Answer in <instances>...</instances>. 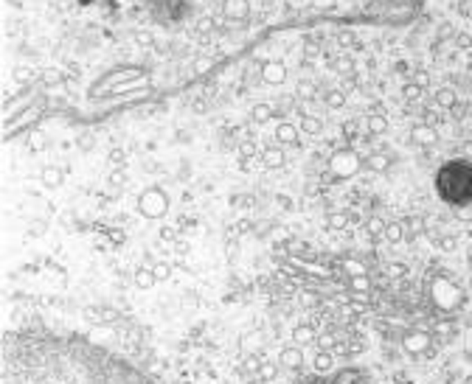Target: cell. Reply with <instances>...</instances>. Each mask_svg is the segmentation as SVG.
<instances>
[{"instance_id": "cell-23", "label": "cell", "mask_w": 472, "mask_h": 384, "mask_svg": "<svg viewBox=\"0 0 472 384\" xmlns=\"http://www.w3.org/2000/svg\"><path fill=\"white\" fill-rule=\"evenodd\" d=\"M332 67H334V73H341V76H352L355 73V59L352 56H337L332 62Z\"/></svg>"}, {"instance_id": "cell-57", "label": "cell", "mask_w": 472, "mask_h": 384, "mask_svg": "<svg viewBox=\"0 0 472 384\" xmlns=\"http://www.w3.org/2000/svg\"><path fill=\"white\" fill-rule=\"evenodd\" d=\"M416 85H422V87L428 85V73H416Z\"/></svg>"}, {"instance_id": "cell-5", "label": "cell", "mask_w": 472, "mask_h": 384, "mask_svg": "<svg viewBox=\"0 0 472 384\" xmlns=\"http://www.w3.org/2000/svg\"><path fill=\"white\" fill-rule=\"evenodd\" d=\"M149 12L158 23L169 26V23H180L191 15V3L188 0H149Z\"/></svg>"}, {"instance_id": "cell-44", "label": "cell", "mask_w": 472, "mask_h": 384, "mask_svg": "<svg viewBox=\"0 0 472 384\" xmlns=\"http://www.w3.org/2000/svg\"><path fill=\"white\" fill-rule=\"evenodd\" d=\"M343 269H346L349 275H366V267L357 264V261H343Z\"/></svg>"}, {"instance_id": "cell-31", "label": "cell", "mask_w": 472, "mask_h": 384, "mask_svg": "<svg viewBox=\"0 0 472 384\" xmlns=\"http://www.w3.org/2000/svg\"><path fill=\"white\" fill-rule=\"evenodd\" d=\"M323 99H326V104H329L332 110H341V107L346 104V96H343V90H329Z\"/></svg>"}, {"instance_id": "cell-12", "label": "cell", "mask_w": 472, "mask_h": 384, "mask_svg": "<svg viewBox=\"0 0 472 384\" xmlns=\"http://www.w3.org/2000/svg\"><path fill=\"white\" fill-rule=\"evenodd\" d=\"M355 222H357V213H355V210H334V213H329V219H326L329 230H346V227L355 224Z\"/></svg>"}, {"instance_id": "cell-21", "label": "cell", "mask_w": 472, "mask_h": 384, "mask_svg": "<svg viewBox=\"0 0 472 384\" xmlns=\"http://www.w3.org/2000/svg\"><path fill=\"white\" fill-rule=\"evenodd\" d=\"M391 163H393V160H391L388 155H380V151L366 160V166H368L371 172H388V169H391Z\"/></svg>"}, {"instance_id": "cell-10", "label": "cell", "mask_w": 472, "mask_h": 384, "mask_svg": "<svg viewBox=\"0 0 472 384\" xmlns=\"http://www.w3.org/2000/svg\"><path fill=\"white\" fill-rule=\"evenodd\" d=\"M329 384H371V381H368V376H366L363 370H357V367H343V370H337V373L329 378Z\"/></svg>"}, {"instance_id": "cell-2", "label": "cell", "mask_w": 472, "mask_h": 384, "mask_svg": "<svg viewBox=\"0 0 472 384\" xmlns=\"http://www.w3.org/2000/svg\"><path fill=\"white\" fill-rule=\"evenodd\" d=\"M436 194L453 208L472 205V160L455 158L441 163V169L436 172Z\"/></svg>"}, {"instance_id": "cell-25", "label": "cell", "mask_w": 472, "mask_h": 384, "mask_svg": "<svg viewBox=\"0 0 472 384\" xmlns=\"http://www.w3.org/2000/svg\"><path fill=\"white\" fill-rule=\"evenodd\" d=\"M273 115H276V110L270 107V104H256V107H253V112H250V118H253L256 124H264V121H270Z\"/></svg>"}, {"instance_id": "cell-48", "label": "cell", "mask_w": 472, "mask_h": 384, "mask_svg": "<svg viewBox=\"0 0 472 384\" xmlns=\"http://www.w3.org/2000/svg\"><path fill=\"white\" fill-rule=\"evenodd\" d=\"M318 345H320V351H329V348L334 345V340H332L329 334H323V337H318Z\"/></svg>"}, {"instance_id": "cell-29", "label": "cell", "mask_w": 472, "mask_h": 384, "mask_svg": "<svg viewBox=\"0 0 472 384\" xmlns=\"http://www.w3.org/2000/svg\"><path fill=\"white\" fill-rule=\"evenodd\" d=\"M107 183H110L113 188H121V185H127V169H124V166H115V169L107 174Z\"/></svg>"}, {"instance_id": "cell-49", "label": "cell", "mask_w": 472, "mask_h": 384, "mask_svg": "<svg viewBox=\"0 0 472 384\" xmlns=\"http://www.w3.org/2000/svg\"><path fill=\"white\" fill-rule=\"evenodd\" d=\"M45 233V222H40V224H31L29 227V236H42Z\"/></svg>"}, {"instance_id": "cell-7", "label": "cell", "mask_w": 472, "mask_h": 384, "mask_svg": "<svg viewBox=\"0 0 472 384\" xmlns=\"http://www.w3.org/2000/svg\"><path fill=\"white\" fill-rule=\"evenodd\" d=\"M433 297H436V303H439V306H444V309H453V306H458V303H461V292H458V286H455V283H450V281H444V278H439V281L433 283Z\"/></svg>"}, {"instance_id": "cell-1", "label": "cell", "mask_w": 472, "mask_h": 384, "mask_svg": "<svg viewBox=\"0 0 472 384\" xmlns=\"http://www.w3.org/2000/svg\"><path fill=\"white\" fill-rule=\"evenodd\" d=\"M0 384H158L82 334L26 326L3 331Z\"/></svg>"}, {"instance_id": "cell-32", "label": "cell", "mask_w": 472, "mask_h": 384, "mask_svg": "<svg viewBox=\"0 0 472 384\" xmlns=\"http://www.w3.org/2000/svg\"><path fill=\"white\" fill-rule=\"evenodd\" d=\"M152 272H155L158 281H166V278H172V264H169V261H155V264H152Z\"/></svg>"}, {"instance_id": "cell-39", "label": "cell", "mask_w": 472, "mask_h": 384, "mask_svg": "<svg viewBox=\"0 0 472 384\" xmlns=\"http://www.w3.org/2000/svg\"><path fill=\"white\" fill-rule=\"evenodd\" d=\"M436 101H439L441 107H453V104H455V93H453V90H439V93H436Z\"/></svg>"}, {"instance_id": "cell-46", "label": "cell", "mask_w": 472, "mask_h": 384, "mask_svg": "<svg viewBox=\"0 0 472 384\" xmlns=\"http://www.w3.org/2000/svg\"><path fill=\"white\" fill-rule=\"evenodd\" d=\"M298 96H307V99H312V96H315V87H312L309 82H304V85L298 87Z\"/></svg>"}, {"instance_id": "cell-59", "label": "cell", "mask_w": 472, "mask_h": 384, "mask_svg": "<svg viewBox=\"0 0 472 384\" xmlns=\"http://www.w3.org/2000/svg\"><path fill=\"white\" fill-rule=\"evenodd\" d=\"M464 155H466V160H472V140L464 143Z\"/></svg>"}, {"instance_id": "cell-45", "label": "cell", "mask_w": 472, "mask_h": 384, "mask_svg": "<svg viewBox=\"0 0 472 384\" xmlns=\"http://www.w3.org/2000/svg\"><path fill=\"white\" fill-rule=\"evenodd\" d=\"M236 256H239V239H231V242H228V258L234 261Z\"/></svg>"}, {"instance_id": "cell-35", "label": "cell", "mask_w": 472, "mask_h": 384, "mask_svg": "<svg viewBox=\"0 0 472 384\" xmlns=\"http://www.w3.org/2000/svg\"><path fill=\"white\" fill-rule=\"evenodd\" d=\"M259 166H261V158H239V169L245 174H253Z\"/></svg>"}, {"instance_id": "cell-52", "label": "cell", "mask_w": 472, "mask_h": 384, "mask_svg": "<svg viewBox=\"0 0 472 384\" xmlns=\"http://www.w3.org/2000/svg\"><path fill=\"white\" fill-rule=\"evenodd\" d=\"M107 233L113 236V242H115V244H121V242H124V230H107Z\"/></svg>"}, {"instance_id": "cell-3", "label": "cell", "mask_w": 472, "mask_h": 384, "mask_svg": "<svg viewBox=\"0 0 472 384\" xmlns=\"http://www.w3.org/2000/svg\"><path fill=\"white\" fill-rule=\"evenodd\" d=\"M138 213L144 219H163L169 213V194L161 185H149L138 197Z\"/></svg>"}, {"instance_id": "cell-22", "label": "cell", "mask_w": 472, "mask_h": 384, "mask_svg": "<svg viewBox=\"0 0 472 384\" xmlns=\"http://www.w3.org/2000/svg\"><path fill=\"white\" fill-rule=\"evenodd\" d=\"M293 340H295L298 345H309V342H315L318 337H315V328H312V326H298V328L293 331Z\"/></svg>"}, {"instance_id": "cell-13", "label": "cell", "mask_w": 472, "mask_h": 384, "mask_svg": "<svg viewBox=\"0 0 472 384\" xmlns=\"http://www.w3.org/2000/svg\"><path fill=\"white\" fill-rule=\"evenodd\" d=\"M402 342H405V351H411V353H422V351H428V345H430L428 334H422V331H408Z\"/></svg>"}, {"instance_id": "cell-18", "label": "cell", "mask_w": 472, "mask_h": 384, "mask_svg": "<svg viewBox=\"0 0 472 384\" xmlns=\"http://www.w3.org/2000/svg\"><path fill=\"white\" fill-rule=\"evenodd\" d=\"M155 283H158V278H155L152 267H141V269H135V286H138V289H152Z\"/></svg>"}, {"instance_id": "cell-58", "label": "cell", "mask_w": 472, "mask_h": 384, "mask_svg": "<svg viewBox=\"0 0 472 384\" xmlns=\"http://www.w3.org/2000/svg\"><path fill=\"white\" fill-rule=\"evenodd\" d=\"M290 250H293V253H301V250H307V247H304L301 242H290Z\"/></svg>"}, {"instance_id": "cell-27", "label": "cell", "mask_w": 472, "mask_h": 384, "mask_svg": "<svg viewBox=\"0 0 472 384\" xmlns=\"http://www.w3.org/2000/svg\"><path fill=\"white\" fill-rule=\"evenodd\" d=\"M261 381H273L276 376H279V367L273 365V362H267V359H261V367H259V373H256Z\"/></svg>"}, {"instance_id": "cell-15", "label": "cell", "mask_w": 472, "mask_h": 384, "mask_svg": "<svg viewBox=\"0 0 472 384\" xmlns=\"http://www.w3.org/2000/svg\"><path fill=\"white\" fill-rule=\"evenodd\" d=\"M276 137H279V143H284V146H298V126H293L290 121H282V124L276 126Z\"/></svg>"}, {"instance_id": "cell-24", "label": "cell", "mask_w": 472, "mask_h": 384, "mask_svg": "<svg viewBox=\"0 0 472 384\" xmlns=\"http://www.w3.org/2000/svg\"><path fill=\"white\" fill-rule=\"evenodd\" d=\"M12 76H15V82H20V85H31V82L37 79V73H34L29 65H17Z\"/></svg>"}, {"instance_id": "cell-11", "label": "cell", "mask_w": 472, "mask_h": 384, "mask_svg": "<svg viewBox=\"0 0 472 384\" xmlns=\"http://www.w3.org/2000/svg\"><path fill=\"white\" fill-rule=\"evenodd\" d=\"M259 158H261V166H264V169H282V166H284V149H279V146H264Z\"/></svg>"}, {"instance_id": "cell-60", "label": "cell", "mask_w": 472, "mask_h": 384, "mask_svg": "<svg viewBox=\"0 0 472 384\" xmlns=\"http://www.w3.org/2000/svg\"><path fill=\"white\" fill-rule=\"evenodd\" d=\"M444 250H455V239H444Z\"/></svg>"}, {"instance_id": "cell-9", "label": "cell", "mask_w": 472, "mask_h": 384, "mask_svg": "<svg viewBox=\"0 0 472 384\" xmlns=\"http://www.w3.org/2000/svg\"><path fill=\"white\" fill-rule=\"evenodd\" d=\"M250 15V3L247 0H222V17L231 23H242Z\"/></svg>"}, {"instance_id": "cell-20", "label": "cell", "mask_w": 472, "mask_h": 384, "mask_svg": "<svg viewBox=\"0 0 472 384\" xmlns=\"http://www.w3.org/2000/svg\"><path fill=\"white\" fill-rule=\"evenodd\" d=\"M385 227H388V224H385L380 216H374V219H368V222H366V230H368V236H371L374 242L385 239Z\"/></svg>"}, {"instance_id": "cell-56", "label": "cell", "mask_w": 472, "mask_h": 384, "mask_svg": "<svg viewBox=\"0 0 472 384\" xmlns=\"http://www.w3.org/2000/svg\"><path fill=\"white\" fill-rule=\"evenodd\" d=\"M408 230H414V233H419V230H422V222L411 219V222H408Z\"/></svg>"}, {"instance_id": "cell-30", "label": "cell", "mask_w": 472, "mask_h": 384, "mask_svg": "<svg viewBox=\"0 0 472 384\" xmlns=\"http://www.w3.org/2000/svg\"><path fill=\"white\" fill-rule=\"evenodd\" d=\"M349 289H352V292H368V289H371L368 275H352V278H349Z\"/></svg>"}, {"instance_id": "cell-50", "label": "cell", "mask_w": 472, "mask_h": 384, "mask_svg": "<svg viewBox=\"0 0 472 384\" xmlns=\"http://www.w3.org/2000/svg\"><path fill=\"white\" fill-rule=\"evenodd\" d=\"M334 3H337V0H312V6H315V9H332Z\"/></svg>"}, {"instance_id": "cell-38", "label": "cell", "mask_w": 472, "mask_h": 384, "mask_svg": "<svg viewBox=\"0 0 472 384\" xmlns=\"http://www.w3.org/2000/svg\"><path fill=\"white\" fill-rule=\"evenodd\" d=\"M29 146H31L34 151H42V149L48 146V137H45L42 132H31V137H29Z\"/></svg>"}, {"instance_id": "cell-8", "label": "cell", "mask_w": 472, "mask_h": 384, "mask_svg": "<svg viewBox=\"0 0 472 384\" xmlns=\"http://www.w3.org/2000/svg\"><path fill=\"white\" fill-rule=\"evenodd\" d=\"M284 79H287V65H284V62L267 59V62L261 65V82H267V85H282Z\"/></svg>"}, {"instance_id": "cell-37", "label": "cell", "mask_w": 472, "mask_h": 384, "mask_svg": "<svg viewBox=\"0 0 472 384\" xmlns=\"http://www.w3.org/2000/svg\"><path fill=\"white\" fill-rule=\"evenodd\" d=\"M107 160L113 163V166H124L127 163V149H110V155H107Z\"/></svg>"}, {"instance_id": "cell-51", "label": "cell", "mask_w": 472, "mask_h": 384, "mask_svg": "<svg viewBox=\"0 0 472 384\" xmlns=\"http://www.w3.org/2000/svg\"><path fill=\"white\" fill-rule=\"evenodd\" d=\"M337 42H341V45H343V48H349V45H352V42H355V37H352V34H349V31H343V34H341V37H337Z\"/></svg>"}, {"instance_id": "cell-34", "label": "cell", "mask_w": 472, "mask_h": 384, "mask_svg": "<svg viewBox=\"0 0 472 384\" xmlns=\"http://www.w3.org/2000/svg\"><path fill=\"white\" fill-rule=\"evenodd\" d=\"M194 31H197L200 37H206V34H211V31H214V20H211V17H200V20L194 23Z\"/></svg>"}, {"instance_id": "cell-54", "label": "cell", "mask_w": 472, "mask_h": 384, "mask_svg": "<svg viewBox=\"0 0 472 384\" xmlns=\"http://www.w3.org/2000/svg\"><path fill=\"white\" fill-rule=\"evenodd\" d=\"M343 135H346V137H352V135H355V124H352V121H346V124H343Z\"/></svg>"}, {"instance_id": "cell-28", "label": "cell", "mask_w": 472, "mask_h": 384, "mask_svg": "<svg viewBox=\"0 0 472 384\" xmlns=\"http://www.w3.org/2000/svg\"><path fill=\"white\" fill-rule=\"evenodd\" d=\"M298 126H301L307 135H320V129H323V124H320L318 118H312V115H304Z\"/></svg>"}, {"instance_id": "cell-43", "label": "cell", "mask_w": 472, "mask_h": 384, "mask_svg": "<svg viewBox=\"0 0 472 384\" xmlns=\"http://www.w3.org/2000/svg\"><path fill=\"white\" fill-rule=\"evenodd\" d=\"M318 56H320V48H318L315 42H307V45H304V59H307V62H315Z\"/></svg>"}, {"instance_id": "cell-42", "label": "cell", "mask_w": 472, "mask_h": 384, "mask_svg": "<svg viewBox=\"0 0 472 384\" xmlns=\"http://www.w3.org/2000/svg\"><path fill=\"white\" fill-rule=\"evenodd\" d=\"M419 93H422V85H416V82H408V85H405V90H402L405 99H419Z\"/></svg>"}, {"instance_id": "cell-41", "label": "cell", "mask_w": 472, "mask_h": 384, "mask_svg": "<svg viewBox=\"0 0 472 384\" xmlns=\"http://www.w3.org/2000/svg\"><path fill=\"white\" fill-rule=\"evenodd\" d=\"M161 242H166V244H174L177 242V230L174 227H161Z\"/></svg>"}, {"instance_id": "cell-53", "label": "cell", "mask_w": 472, "mask_h": 384, "mask_svg": "<svg viewBox=\"0 0 472 384\" xmlns=\"http://www.w3.org/2000/svg\"><path fill=\"white\" fill-rule=\"evenodd\" d=\"M79 146H82V149L88 151V149L93 146V137H90V135H85V137H79Z\"/></svg>"}, {"instance_id": "cell-6", "label": "cell", "mask_w": 472, "mask_h": 384, "mask_svg": "<svg viewBox=\"0 0 472 384\" xmlns=\"http://www.w3.org/2000/svg\"><path fill=\"white\" fill-rule=\"evenodd\" d=\"M42 112H45V99L40 96V99H37L31 107H26L20 115H15V121H9V124H6V135H12V132H20V129H26L29 124H37Z\"/></svg>"}, {"instance_id": "cell-36", "label": "cell", "mask_w": 472, "mask_h": 384, "mask_svg": "<svg viewBox=\"0 0 472 384\" xmlns=\"http://www.w3.org/2000/svg\"><path fill=\"white\" fill-rule=\"evenodd\" d=\"M239 158H259V146H256L253 140L239 143Z\"/></svg>"}, {"instance_id": "cell-47", "label": "cell", "mask_w": 472, "mask_h": 384, "mask_svg": "<svg viewBox=\"0 0 472 384\" xmlns=\"http://www.w3.org/2000/svg\"><path fill=\"white\" fill-rule=\"evenodd\" d=\"M318 303H320V297L315 292H304V306H318Z\"/></svg>"}, {"instance_id": "cell-26", "label": "cell", "mask_w": 472, "mask_h": 384, "mask_svg": "<svg viewBox=\"0 0 472 384\" xmlns=\"http://www.w3.org/2000/svg\"><path fill=\"white\" fill-rule=\"evenodd\" d=\"M385 239H388L391 244H399V242L405 239V224H399V222L388 224V227H385Z\"/></svg>"}, {"instance_id": "cell-17", "label": "cell", "mask_w": 472, "mask_h": 384, "mask_svg": "<svg viewBox=\"0 0 472 384\" xmlns=\"http://www.w3.org/2000/svg\"><path fill=\"white\" fill-rule=\"evenodd\" d=\"M40 180H42L45 188H59V185L65 183V174H62V169H56V166H45V169L40 172Z\"/></svg>"}, {"instance_id": "cell-33", "label": "cell", "mask_w": 472, "mask_h": 384, "mask_svg": "<svg viewBox=\"0 0 472 384\" xmlns=\"http://www.w3.org/2000/svg\"><path fill=\"white\" fill-rule=\"evenodd\" d=\"M385 129H388V124H385L382 115H371V118H368V132H371V135H382Z\"/></svg>"}, {"instance_id": "cell-40", "label": "cell", "mask_w": 472, "mask_h": 384, "mask_svg": "<svg viewBox=\"0 0 472 384\" xmlns=\"http://www.w3.org/2000/svg\"><path fill=\"white\" fill-rule=\"evenodd\" d=\"M42 82H45L48 87L62 85V73H56V70H45V73H42Z\"/></svg>"}, {"instance_id": "cell-14", "label": "cell", "mask_w": 472, "mask_h": 384, "mask_svg": "<svg viewBox=\"0 0 472 384\" xmlns=\"http://www.w3.org/2000/svg\"><path fill=\"white\" fill-rule=\"evenodd\" d=\"M282 365H284V370H301L304 367V353L295 348V345H290V348H284L282 351Z\"/></svg>"}, {"instance_id": "cell-16", "label": "cell", "mask_w": 472, "mask_h": 384, "mask_svg": "<svg viewBox=\"0 0 472 384\" xmlns=\"http://www.w3.org/2000/svg\"><path fill=\"white\" fill-rule=\"evenodd\" d=\"M414 140H416L419 146H433V143L439 140V132H436V126H428V124H419V126L414 129Z\"/></svg>"}, {"instance_id": "cell-4", "label": "cell", "mask_w": 472, "mask_h": 384, "mask_svg": "<svg viewBox=\"0 0 472 384\" xmlns=\"http://www.w3.org/2000/svg\"><path fill=\"white\" fill-rule=\"evenodd\" d=\"M360 169H363V158L355 149H337L329 155V174L334 180H346V177L357 174Z\"/></svg>"}, {"instance_id": "cell-55", "label": "cell", "mask_w": 472, "mask_h": 384, "mask_svg": "<svg viewBox=\"0 0 472 384\" xmlns=\"http://www.w3.org/2000/svg\"><path fill=\"white\" fill-rule=\"evenodd\" d=\"M174 250H177V253H188V242H180V239H177V242H174Z\"/></svg>"}, {"instance_id": "cell-19", "label": "cell", "mask_w": 472, "mask_h": 384, "mask_svg": "<svg viewBox=\"0 0 472 384\" xmlns=\"http://www.w3.org/2000/svg\"><path fill=\"white\" fill-rule=\"evenodd\" d=\"M334 367V353L329 351H315V370L318 373H329Z\"/></svg>"}]
</instances>
